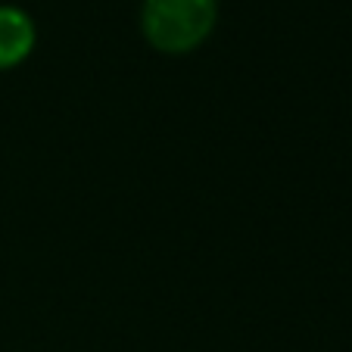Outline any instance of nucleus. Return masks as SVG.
Listing matches in <instances>:
<instances>
[{
    "instance_id": "nucleus-1",
    "label": "nucleus",
    "mask_w": 352,
    "mask_h": 352,
    "mask_svg": "<svg viewBox=\"0 0 352 352\" xmlns=\"http://www.w3.org/2000/svg\"><path fill=\"white\" fill-rule=\"evenodd\" d=\"M219 0H140V34L162 56H190L212 38Z\"/></svg>"
},
{
    "instance_id": "nucleus-2",
    "label": "nucleus",
    "mask_w": 352,
    "mask_h": 352,
    "mask_svg": "<svg viewBox=\"0 0 352 352\" xmlns=\"http://www.w3.org/2000/svg\"><path fill=\"white\" fill-rule=\"evenodd\" d=\"M38 47V22L16 3H0V72L19 69Z\"/></svg>"
}]
</instances>
